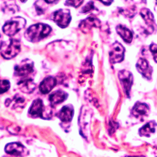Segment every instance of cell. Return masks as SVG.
Wrapping results in <instances>:
<instances>
[{
    "mask_svg": "<svg viewBox=\"0 0 157 157\" xmlns=\"http://www.w3.org/2000/svg\"><path fill=\"white\" fill-rule=\"evenodd\" d=\"M140 15L147 26L148 28L145 32L148 34H151L155 30V20L154 16L150 10L147 8H143L140 11Z\"/></svg>",
    "mask_w": 157,
    "mask_h": 157,
    "instance_id": "cell-11",
    "label": "cell"
},
{
    "mask_svg": "<svg viewBox=\"0 0 157 157\" xmlns=\"http://www.w3.org/2000/svg\"><path fill=\"white\" fill-rule=\"evenodd\" d=\"M35 7L38 15L44 14L46 10V5L42 1H38L35 3Z\"/></svg>",
    "mask_w": 157,
    "mask_h": 157,
    "instance_id": "cell-23",
    "label": "cell"
},
{
    "mask_svg": "<svg viewBox=\"0 0 157 157\" xmlns=\"http://www.w3.org/2000/svg\"><path fill=\"white\" fill-rule=\"evenodd\" d=\"M97 1H99L106 6H109L111 5L113 1V0H97Z\"/></svg>",
    "mask_w": 157,
    "mask_h": 157,
    "instance_id": "cell-29",
    "label": "cell"
},
{
    "mask_svg": "<svg viewBox=\"0 0 157 157\" xmlns=\"http://www.w3.org/2000/svg\"><path fill=\"white\" fill-rule=\"evenodd\" d=\"M52 30L51 27L48 25L37 23L27 29L25 33V36L29 42L37 43L47 37Z\"/></svg>",
    "mask_w": 157,
    "mask_h": 157,
    "instance_id": "cell-1",
    "label": "cell"
},
{
    "mask_svg": "<svg viewBox=\"0 0 157 157\" xmlns=\"http://www.w3.org/2000/svg\"><path fill=\"white\" fill-rule=\"evenodd\" d=\"M52 105L50 107H45L43 100L38 98L33 101L29 108L28 113L30 116L34 118L40 117L42 119L48 120L52 117Z\"/></svg>",
    "mask_w": 157,
    "mask_h": 157,
    "instance_id": "cell-2",
    "label": "cell"
},
{
    "mask_svg": "<svg viewBox=\"0 0 157 157\" xmlns=\"http://www.w3.org/2000/svg\"><path fill=\"white\" fill-rule=\"evenodd\" d=\"M14 75L16 77H27L34 71V62L30 59H25L14 67Z\"/></svg>",
    "mask_w": 157,
    "mask_h": 157,
    "instance_id": "cell-6",
    "label": "cell"
},
{
    "mask_svg": "<svg viewBox=\"0 0 157 157\" xmlns=\"http://www.w3.org/2000/svg\"><path fill=\"white\" fill-rule=\"evenodd\" d=\"M125 49L122 44L119 42H115L111 46L109 52V59L111 64L120 63L124 60Z\"/></svg>",
    "mask_w": 157,
    "mask_h": 157,
    "instance_id": "cell-7",
    "label": "cell"
},
{
    "mask_svg": "<svg viewBox=\"0 0 157 157\" xmlns=\"http://www.w3.org/2000/svg\"><path fill=\"white\" fill-rule=\"evenodd\" d=\"M95 10V8L94 7L93 2L91 1L88 2L84 7H82L81 11V13H86Z\"/></svg>",
    "mask_w": 157,
    "mask_h": 157,
    "instance_id": "cell-25",
    "label": "cell"
},
{
    "mask_svg": "<svg viewBox=\"0 0 157 157\" xmlns=\"http://www.w3.org/2000/svg\"><path fill=\"white\" fill-rule=\"evenodd\" d=\"M155 10L157 13V2H156V5H155Z\"/></svg>",
    "mask_w": 157,
    "mask_h": 157,
    "instance_id": "cell-31",
    "label": "cell"
},
{
    "mask_svg": "<svg viewBox=\"0 0 157 157\" xmlns=\"http://www.w3.org/2000/svg\"><path fill=\"white\" fill-rule=\"evenodd\" d=\"M149 110V106L146 104L138 102L132 108L131 113L136 118L142 119L148 115Z\"/></svg>",
    "mask_w": 157,
    "mask_h": 157,
    "instance_id": "cell-16",
    "label": "cell"
},
{
    "mask_svg": "<svg viewBox=\"0 0 157 157\" xmlns=\"http://www.w3.org/2000/svg\"><path fill=\"white\" fill-rule=\"evenodd\" d=\"M118 77L125 93L129 97L130 90L133 83L132 73L128 71L123 70L118 72Z\"/></svg>",
    "mask_w": 157,
    "mask_h": 157,
    "instance_id": "cell-8",
    "label": "cell"
},
{
    "mask_svg": "<svg viewBox=\"0 0 157 157\" xmlns=\"http://www.w3.org/2000/svg\"><path fill=\"white\" fill-rule=\"evenodd\" d=\"M10 88V83L8 80H2L1 81V94H2L9 91Z\"/></svg>",
    "mask_w": 157,
    "mask_h": 157,
    "instance_id": "cell-24",
    "label": "cell"
},
{
    "mask_svg": "<svg viewBox=\"0 0 157 157\" xmlns=\"http://www.w3.org/2000/svg\"><path fill=\"white\" fill-rule=\"evenodd\" d=\"M21 50V43L17 39H11L1 43V55L5 59L13 58L20 53Z\"/></svg>",
    "mask_w": 157,
    "mask_h": 157,
    "instance_id": "cell-3",
    "label": "cell"
},
{
    "mask_svg": "<svg viewBox=\"0 0 157 157\" xmlns=\"http://www.w3.org/2000/svg\"><path fill=\"white\" fill-rule=\"evenodd\" d=\"M83 1L84 0H67L65 5L78 8L82 4Z\"/></svg>",
    "mask_w": 157,
    "mask_h": 157,
    "instance_id": "cell-26",
    "label": "cell"
},
{
    "mask_svg": "<svg viewBox=\"0 0 157 157\" xmlns=\"http://www.w3.org/2000/svg\"><path fill=\"white\" fill-rule=\"evenodd\" d=\"M118 12L124 17L131 19L136 14V7L135 5H133L128 8H120L118 9Z\"/></svg>",
    "mask_w": 157,
    "mask_h": 157,
    "instance_id": "cell-22",
    "label": "cell"
},
{
    "mask_svg": "<svg viewBox=\"0 0 157 157\" xmlns=\"http://www.w3.org/2000/svg\"><path fill=\"white\" fill-rule=\"evenodd\" d=\"M51 19L60 28H65L68 26L71 21L70 11L68 10H59L53 13Z\"/></svg>",
    "mask_w": 157,
    "mask_h": 157,
    "instance_id": "cell-5",
    "label": "cell"
},
{
    "mask_svg": "<svg viewBox=\"0 0 157 157\" xmlns=\"http://www.w3.org/2000/svg\"><path fill=\"white\" fill-rule=\"evenodd\" d=\"M149 50L152 54L154 61L157 63V44L152 43L149 46Z\"/></svg>",
    "mask_w": 157,
    "mask_h": 157,
    "instance_id": "cell-27",
    "label": "cell"
},
{
    "mask_svg": "<svg viewBox=\"0 0 157 157\" xmlns=\"http://www.w3.org/2000/svg\"><path fill=\"white\" fill-rule=\"evenodd\" d=\"M68 94L67 93L59 90L53 92L49 96V101L52 106L59 104L65 101L67 99Z\"/></svg>",
    "mask_w": 157,
    "mask_h": 157,
    "instance_id": "cell-17",
    "label": "cell"
},
{
    "mask_svg": "<svg viewBox=\"0 0 157 157\" xmlns=\"http://www.w3.org/2000/svg\"><path fill=\"white\" fill-rule=\"evenodd\" d=\"M44 1L47 3L51 4V3L56 2L58 0H44Z\"/></svg>",
    "mask_w": 157,
    "mask_h": 157,
    "instance_id": "cell-30",
    "label": "cell"
},
{
    "mask_svg": "<svg viewBox=\"0 0 157 157\" xmlns=\"http://www.w3.org/2000/svg\"><path fill=\"white\" fill-rule=\"evenodd\" d=\"M19 7L17 6L14 0H8L3 3L2 10L5 13L13 14L19 11Z\"/></svg>",
    "mask_w": 157,
    "mask_h": 157,
    "instance_id": "cell-21",
    "label": "cell"
},
{
    "mask_svg": "<svg viewBox=\"0 0 157 157\" xmlns=\"http://www.w3.org/2000/svg\"><path fill=\"white\" fill-rule=\"evenodd\" d=\"M56 84V79L52 76H48L45 78L40 83L39 90L43 94H47L51 92Z\"/></svg>",
    "mask_w": 157,
    "mask_h": 157,
    "instance_id": "cell-15",
    "label": "cell"
},
{
    "mask_svg": "<svg viewBox=\"0 0 157 157\" xmlns=\"http://www.w3.org/2000/svg\"><path fill=\"white\" fill-rule=\"evenodd\" d=\"M74 114V109L71 104L64 105L56 114L57 117L64 123L71 122Z\"/></svg>",
    "mask_w": 157,
    "mask_h": 157,
    "instance_id": "cell-13",
    "label": "cell"
},
{
    "mask_svg": "<svg viewBox=\"0 0 157 157\" xmlns=\"http://www.w3.org/2000/svg\"><path fill=\"white\" fill-rule=\"evenodd\" d=\"M137 70L144 78L148 80H151L152 76V67L145 59L140 58L136 65Z\"/></svg>",
    "mask_w": 157,
    "mask_h": 157,
    "instance_id": "cell-12",
    "label": "cell"
},
{
    "mask_svg": "<svg viewBox=\"0 0 157 157\" xmlns=\"http://www.w3.org/2000/svg\"><path fill=\"white\" fill-rule=\"evenodd\" d=\"M25 99L24 97L19 94L14 95L12 99L8 98L5 101V105L7 107L10 106L11 104L13 103L12 109L17 108H24L25 105Z\"/></svg>",
    "mask_w": 157,
    "mask_h": 157,
    "instance_id": "cell-18",
    "label": "cell"
},
{
    "mask_svg": "<svg viewBox=\"0 0 157 157\" xmlns=\"http://www.w3.org/2000/svg\"><path fill=\"white\" fill-rule=\"evenodd\" d=\"M156 1H157V0H156Z\"/></svg>",
    "mask_w": 157,
    "mask_h": 157,
    "instance_id": "cell-33",
    "label": "cell"
},
{
    "mask_svg": "<svg viewBox=\"0 0 157 157\" xmlns=\"http://www.w3.org/2000/svg\"><path fill=\"white\" fill-rule=\"evenodd\" d=\"M19 90L24 93L30 94L33 93L36 88V84L31 78H23L17 83Z\"/></svg>",
    "mask_w": 157,
    "mask_h": 157,
    "instance_id": "cell-14",
    "label": "cell"
},
{
    "mask_svg": "<svg viewBox=\"0 0 157 157\" xmlns=\"http://www.w3.org/2000/svg\"><path fill=\"white\" fill-rule=\"evenodd\" d=\"M26 24V21L24 18L21 17H13L6 22L2 27V30L6 35L13 36L24 29Z\"/></svg>",
    "mask_w": 157,
    "mask_h": 157,
    "instance_id": "cell-4",
    "label": "cell"
},
{
    "mask_svg": "<svg viewBox=\"0 0 157 157\" xmlns=\"http://www.w3.org/2000/svg\"><path fill=\"white\" fill-rule=\"evenodd\" d=\"M5 151L7 154L17 157L25 156L28 154V151L24 145L19 142L9 143L5 146Z\"/></svg>",
    "mask_w": 157,
    "mask_h": 157,
    "instance_id": "cell-9",
    "label": "cell"
},
{
    "mask_svg": "<svg viewBox=\"0 0 157 157\" xmlns=\"http://www.w3.org/2000/svg\"><path fill=\"white\" fill-rule=\"evenodd\" d=\"M116 30L117 33L125 43L127 44L131 43L133 40V34L128 28L122 25H118L117 26Z\"/></svg>",
    "mask_w": 157,
    "mask_h": 157,
    "instance_id": "cell-19",
    "label": "cell"
},
{
    "mask_svg": "<svg viewBox=\"0 0 157 157\" xmlns=\"http://www.w3.org/2000/svg\"><path fill=\"white\" fill-rule=\"evenodd\" d=\"M126 2L131 4H146L147 1L146 0H125Z\"/></svg>",
    "mask_w": 157,
    "mask_h": 157,
    "instance_id": "cell-28",
    "label": "cell"
},
{
    "mask_svg": "<svg viewBox=\"0 0 157 157\" xmlns=\"http://www.w3.org/2000/svg\"><path fill=\"white\" fill-rule=\"evenodd\" d=\"M101 25V21L94 16H90L81 22L79 28L81 31L87 33L93 28H100Z\"/></svg>",
    "mask_w": 157,
    "mask_h": 157,
    "instance_id": "cell-10",
    "label": "cell"
},
{
    "mask_svg": "<svg viewBox=\"0 0 157 157\" xmlns=\"http://www.w3.org/2000/svg\"><path fill=\"white\" fill-rule=\"evenodd\" d=\"M157 124L154 121H151L147 123L140 129L139 134L140 136L149 137L152 133L155 131V128Z\"/></svg>",
    "mask_w": 157,
    "mask_h": 157,
    "instance_id": "cell-20",
    "label": "cell"
},
{
    "mask_svg": "<svg viewBox=\"0 0 157 157\" xmlns=\"http://www.w3.org/2000/svg\"><path fill=\"white\" fill-rule=\"evenodd\" d=\"M20 1H21V2H23L24 3V2H26L27 0H20Z\"/></svg>",
    "mask_w": 157,
    "mask_h": 157,
    "instance_id": "cell-32",
    "label": "cell"
}]
</instances>
